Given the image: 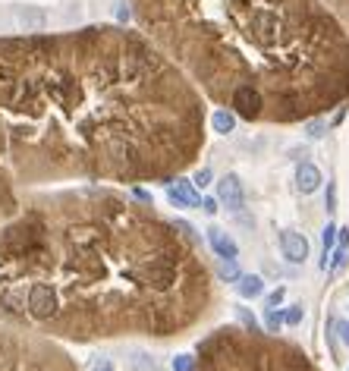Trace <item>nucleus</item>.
<instances>
[{
  "mask_svg": "<svg viewBox=\"0 0 349 371\" xmlns=\"http://www.w3.org/2000/svg\"><path fill=\"white\" fill-rule=\"evenodd\" d=\"M318 186H321V170H318V167H315V164H308V161L299 164V167H296V189H299V192L312 195Z\"/></svg>",
  "mask_w": 349,
  "mask_h": 371,
  "instance_id": "423d86ee",
  "label": "nucleus"
},
{
  "mask_svg": "<svg viewBox=\"0 0 349 371\" xmlns=\"http://www.w3.org/2000/svg\"><path fill=\"white\" fill-rule=\"evenodd\" d=\"M239 318H243V324L249 327V330H255V318L249 312H245V308H239Z\"/></svg>",
  "mask_w": 349,
  "mask_h": 371,
  "instance_id": "393cba45",
  "label": "nucleus"
},
{
  "mask_svg": "<svg viewBox=\"0 0 349 371\" xmlns=\"http://www.w3.org/2000/svg\"><path fill=\"white\" fill-rule=\"evenodd\" d=\"M211 179H214V173H211L208 167H201V170L195 173L192 183H195V189H205V186H211Z\"/></svg>",
  "mask_w": 349,
  "mask_h": 371,
  "instance_id": "a211bd4d",
  "label": "nucleus"
},
{
  "mask_svg": "<svg viewBox=\"0 0 349 371\" xmlns=\"http://www.w3.org/2000/svg\"><path fill=\"white\" fill-rule=\"evenodd\" d=\"M283 296H286V290H274V293H271V296H268V308H277V305L283 302Z\"/></svg>",
  "mask_w": 349,
  "mask_h": 371,
  "instance_id": "aec40b11",
  "label": "nucleus"
},
{
  "mask_svg": "<svg viewBox=\"0 0 349 371\" xmlns=\"http://www.w3.org/2000/svg\"><path fill=\"white\" fill-rule=\"evenodd\" d=\"M89 371H113V362H111V359H98Z\"/></svg>",
  "mask_w": 349,
  "mask_h": 371,
  "instance_id": "412c9836",
  "label": "nucleus"
},
{
  "mask_svg": "<svg viewBox=\"0 0 349 371\" xmlns=\"http://www.w3.org/2000/svg\"><path fill=\"white\" fill-rule=\"evenodd\" d=\"M349 245V230H340V249H346Z\"/></svg>",
  "mask_w": 349,
  "mask_h": 371,
  "instance_id": "cd10ccee",
  "label": "nucleus"
},
{
  "mask_svg": "<svg viewBox=\"0 0 349 371\" xmlns=\"http://www.w3.org/2000/svg\"><path fill=\"white\" fill-rule=\"evenodd\" d=\"M167 199H170L173 205H179V208H201V195H199V189H195V183H189V179H177V183L167 189Z\"/></svg>",
  "mask_w": 349,
  "mask_h": 371,
  "instance_id": "20e7f679",
  "label": "nucleus"
},
{
  "mask_svg": "<svg viewBox=\"0 0 349 371\" xmlns=\"http://www.w3.org/2000/svg\"><path fill=\"white\" fill-rule=\"evenodd\" d=\"M133 371H155V362H151L145 352H135L133 356Z\"/></svg>",
  "mask_w": 349,
  "mask_h": 371,
  "instance_id": "2eb2a0df",
  "label": "nucleus"
},
{
  "mask_svg": "<svg viewBox=\"0 0 349 371\" xmlns=\"http://www.w3.org/2000/svg\"><path fill=\"white\" fill-rule=\"evenodd\" d=\"M211 126H214V133H221V135L233 133V129H236V113L221 107V111H214V117H211Z\"/></svg>",
  "mask_w": 349,
  "mask_h": 371,
  "instance_id": "9b49d317",
  "label": "nucleus"
},
{
  "mask_svg": "<svg viewBox=\"0 0 349 371\" xmlns=\"http://www.w3.org/2000/svg\"><path fill=\"white\" fill-rule=\"evenodd\" d=\"M129 16H133V13H129V7H126V3H120V7H117V19H120V23H129Z\"/></svg>",
  "mask_w": 349,
  "mask_h": 371,
  "instance_id": "b1692460",
  "label": "nucleus"
},
{
  "mask_svg": "<svg viewBox=\"0 0 349 371\" xmlns=\"http://www.w3.org/2000/svg\"><path fill=\"white\" fill-rule=\"evenodd\" d=\"M280 324H283V315H280V312H274V308H271V312L264 315V327H268L271 334H277V330H280Z\"/></svg>",
  "mask_w": 349,
  "mask_h": 371,
  "instance_id": "dca6fc26",
  "label": "nucleus"
},
{
  "mask_svg": "<svg viewBox=\"0 0 349 371\" xmlns=\"http://www.w3.org/2000/svg\"><path fill=\"white\" fill-rule=\"evenodd\" d=\"M327 7H330V13L334 16H340L343 23L349 25V0H324Z\"/></svg>",
  "mask_w": 349,
  "mask_h": 371,
  "instance_id": "ddd939ff",
  "label": "nucleus"
},
{
  "mask_svg": "<svg viewBox=\"0 0 349 371\" xmlns=\"http://www.w3.org/2000/svg\"><path fill=\"white\" fill-rule=\"evenodd\" d=\"M208 243H211V249H214L221 258H236V255H239V245L233 243V239L227 236L223 230H208Z\"/></svg>",
  "mask_w": 349,
  "mask_h": 371,
  "instance_id": "6e6552de",
  "label": "nucleus"
},
{
  "mask_svg": "<svg viewBox=\"0 0 349 371\" xmlns=\"http://www.w3.org/2000/svg\"><path fill=\"white\" fill-rule=\"evenodd\" d=\"M201 211H205V214H217V201L214 199H201Z\"/></svg>",
  "mask_w": 349,
  "mask_h": 371,
  "instance_id": "4be33fe9",
  "label": "nucleus"
},
{
  "mask_svg": "<svg viewBox=\"0 0 349 371\" xmlns=\"http://www.w3.org/2000/svg\"><path fill=\"white\" fill-rule=\"evenodd\" d=\"M337 205V192H334V186H327V211H334Z\"/></svg>",
  "mask_w": 349,
  "mask_h": 371,
  "instance_id": "a878e982",
  "label": "nucleus"
},
{
  "mask_svg": "<svg viewBox=\"0 0 349 371\" xmlns=\"http://www.w3.org/2000/svg\"><path fill=\"white\" fill-rule=\"evenodd\" d=\"M308 135H315V139L324 135V123H312V126H308Z\"/></svg>",
  "mask_w": 349,
  "mask_h": 371,
  "instance_id": "bb28decb",
  "label": "nucleus"
},
{
  "mask_svg": "<svg viewBox=\"0 0 349 371\" xmlns=\"http://www.w3.org/2000/svg\"><path fill=\"white\" fill-rule=\"evenodd\" d=\"M334 239H337V227H334V223H327L324 236H321V243H324V261H321V267H327V252L334 249Z\"/></svg>",
  "mask_w": 349,
  "mask_h": 371,
  "instance_id": "4468645a",
  "label": "nucleus"
},
{
  "mask_svg": "<svg viewBox=\"0 0 349 371\" xmlns=\"http://www.w3.org/2000/svg\"><path fill=\"white\" fill-rule=\"evenodd\" d=\"M280 249L286 255V261H293V265H302L308 258V239L302 233H293V230L280 233Z\"/></svg>",
  "mask_w": 349,
  "mask_h": 371,
  "instance_id": "39448f33",
  "label": "nucleus"
},
{
  "mask_svg": "<svg viewBox=\"0 0 349 371\" xmlns=\"http://www.w3.org/2000/svg\"><path fill=\"white\" fill-rule=\"evenodd\" d=\"M29 315L38 321H47L57 315V293L47 283H35L29 290Z\"/></svg>",
  "mask_w": 349,
  "mask_h": 371,
  "instance_id": "f03ea898",
  "label": "nucleus"
},
{
  "mask_svg": "<svg viewBox=\"0 0 349 371\" xmlns=\"http://www.w3.org/2000/svg\"><path fill=\"white\" fill-rule=\"evenodd\" d=\"M25 296L23 293H16V290H3L0 293V308H7L10 315H25Z\"/></svg>",
  "mask_w": 349,
  "mask_h": 371,
  "instance_id": "1a4fd4ad",
  "label": "nucleus"
},
{
  "mask_svg": "<svg viewBox=\"0 0 349 371\" xmlns=\"http://www.w3.org/2000/svg\"><path fill=\"white\" fill-rule=\"evenodd\" d=\"M16 19H19V25L25 32H45V25H47L45 10H38V7H23L16 13Z\"/></svg>",
  "mask_w": 349,
  "mask_h": 371,
  "instance_id": "0eeeda50",
  "label": "nucleus"
},
{
  "mask_svg": "<svg viewBox=\"0 0 349 371\" xmlns=\"http://www.w3.org/2000/svg\"><path fill=\"white\" fill-rule=\"evenodd\" d=\"M217 274L223 277V280H239V265H236V258H221V267H217Z\"/></svg>",
  "mask_w": 349,
  "mask_h": 371,
  "instance_id": "f8f14e48",
  "label": "nucleus"
},
{
  "mask_svg": "<svg viewBox=\"0 0 349 371\" xmlns=\"http://www.w3.org/2000/svg\"><path fill=\"white\" fill-rule=\"evenodd\" d=\"M148 19L211 95L258 89L271 120L349 95V38L321 0H148Z\"/></svg>",
  "mask_w": 349,
  "mask_h": 371,
  "instance_id": "f257e3e1",
  "label": "nucleus"
},
{
  "mask_svg": "<svg viewBox=\"0 0 349 371\" xmlns=\"http://www.w3.org/2000/svg\"><path fill=\"white\" fill-rule=\"evenodd\" d=\"M337 330H340V340L349 346V321H340V324H337Z\"/></svg>",
  "mask_w": 349,
  "mask_h": 371,
  "instance_id": "5701e85b",
  "label": "nucleus"
},
{
  "mask_svg": "<svg viewBox=\"0 0 349 371\" xmlns=\"http://www.w3.org/2000/svg\"><path fill=\"white\" fill-rule=\"evenodd\" d=\"M299 321H302V305H290L283 312V324H299Z\"/></svg>",
  "mask_w": 349,
  "mask_h": 371,
  "instance_id": "f3484780",
  "label": "nucleus"
},
{
  "mask_svg": "<svg viewBox=\"0 0 349 371\" xmlns=\"http://www.w3.org/2000/svg\"><path fill=\"white\" fill-rule=\"evenodd\" d=\"M261 293H264V280L261 277H255V274L239 277V296L243 299H258Z\"/></svg>",
  "mask_w": 349,
  "mask_h": 371,
  "instance_id": "9d476101",
  "label": "nucleus"
},
{
  "mask_svg": "<svg viewBox=\"0 0 349 371\" xmlns=\"http://www.w3.org/2000/svg\"><path fill=\"white\" fill-rule=\"evenodd\" d=\"M217 199H221L230 211H239L245 205V192H243V183H239L236 173H227V177L217 183Z\"/></svg>",
  "mask_w": 349,
  "mask_h": 371,
  "instance_id": "7ed1b4c3",
  "label": "nucleus"
},
{
  "mask_svg": "<svg viewBox=\"0 0 349 371\" xmlns=\"http://www.w3.org/2000/svg\"><path fill=\"white\" fill-rule=\"evenodd\" d=\"M173 371H195V359L192 356H177L173 359Z\"/></svg>",
  "mask_w": 349,
  "mask_h": 371,
  "instance_id": "6ab92c4d",
  "label": "nucleus"
}]
</instances>
